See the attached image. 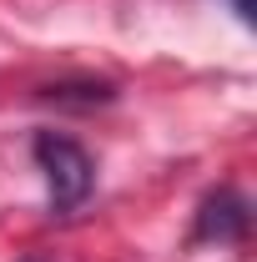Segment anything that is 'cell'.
Masks as SVG:
<instances>
[{
    "label": "cell",
    "instance_id": "obj_4",
    "mask_svg": "<svg viewBox=\"0 0 257 262\" xmlns=\"http://www.w3.org/2000/svg\"><path fill=\"white\" fill-rule=\"evenodd\" d=\"M227 5L237 10V20H242V26H252V20H257V0H227Z\"/></svg>",
    "mask_w": 257,
    "mask_h": 262
},
{
    "label": "cell",
    "instance_id": "obj_3",
    "mask_svg": "<svg viewBox=\"0 0 257 262\" xmlns=\"http://www.w3.org/2000/svg\"><path fill=\"white\" fill-rule=\"evenodd\" d=\"M116 96H121V91H116V81H106V76H66V81L35 86V101H46V106H56V111H96V106H111Z\"/></svg>",
    "mask_w": 257,
    "mask_h": 262
},
{
    "label": "cell",
    "instance_id": "obj_5",
    "mask_svg": "<svg viewBox=\"0 0 257 262\" xmlns=\"http://www.w3.org/2000/svg\"><path fill=\"white\" fill-rule=\"evenodd\" d=\"M20 262H46V257H20Z\"/></svg>",
    "mask_w": 257,
    "mask_h": 262
},
{
    "label": "cell",
    "instance_id": "obj_2",
    "mask_svg": "<svg viewBox=\"0 0 257 262\" xmlns=\"http://www.w3.org/2000/svg\"><path fill=\"white\" fill-rule=\"evenodd\" d=\"M252 232V202L237 192V187H217V192L202 196L192 222V242H247Z\"/></svg>",
    "mask_w": 257,
    "mask_h": 262
},
{
    "label": "cell",
    "instance_id": "obj_1",
    "mask_svg": "<svg viewBox=\"0 0 257 262\" xmlns=\"http://www.w3.org/2000/svg\"><path fill=\"white\" fill-rule=\"evenodd\" d=\"M31 157L46 177V192H51V217H71L81 212L91 192H96V162L91 151L66 136V131H35L31 136Z\"/></svg>",
    "mask_w": 257,
    "mask_h": 262
}]
</instances>
